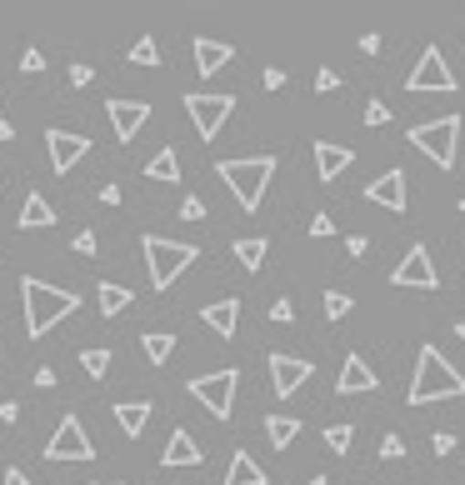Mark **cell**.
<instances>
[{
	"label": "cell",
	"instance_id": "obj_20",
	"mask_svg": "<svg viewBox=\"0 0 465 485\" xmlns=\"http://www.w3.org/2000/svg\"><path fill=\"white\" fill-rule=\"evenodd\" d=\"M20 230H46V226H56V206H50L40 191H30L26 195V206H20V220H16Z\"/></svg>",
	"mask_w": 465,
	"mask_h": 485
},
{
	"label": "cell",
	"instance_id": "obj_28",
	"mask_svg": "<svg viewBox=\"0 0 465 485\" xmlns=\"http://www.w3.org/2000/svg\"><path fill=\"white\" fill-rule=\"evenodd\" d=\"M351 440H355V426H351V420H335V426H325V446H331L335 456H345V450H351Z\"/></svg>",
	"mask_w": 465,
	"mask_h": 485
},
{
	"label": "cell",
	"instance_id": "obj_35",
	"mask_svg": "<svg viewBox=\"0 0 465 485\" xmlns=\"http://www.w3.org/2000/svg\"><path fill=\"white\" fill-rule=\"evenodd\" d=\"M386 121H390V105H380V100L365 105V125H386Z\"/></svg>",
	"mask_w": 465,
	"mask_h": 485
},
{
	"label": "cell",
	"instance_id": "obj_15",
	"mask_svg": "<svg viewBox=\"0 0 465 485\" xmlns=\"http://www.w3.org/2000/svg\"><path fill=\"white\" fill-rule=\"evenodd\" d=\"M335 390H341V395H365V390H380L375 371L365 365V355H345V365H341V381H335Z\"/></svg>",
	"mask_w": 465,
	"mask_h": 485
},
{
	"label": "cell",
	"instance_id": "obj_27",
	"mask_svg": "<svg viewBox=\"0 0 465 485\" xmlns=\"http://www.w3.org/2000/svg\"><path fill=\"white\" fill-rule=\"evenodd\" d=\"M95 300H100V315H121V311H125V305H131V300H135V295H131V290H125V286H111V280H105V286H100V290H95Z\"/></svg>",
	"mask_w": 465,
	"mask_h": 485
},
{
	"label": "cell",
	"instance_id": "obj_12",
	"mask_svg": "<svg viewBox=\"0 0 465 485\" xmlns=\"http://www.w3.org/2000/svg\"><path fill=\"white\" fill-rule=\"evenodd\" d=\"M305 381H311V361H295V355H270V385H276V395H295Z\"/></svg>",
	"mask_w": 465,
	"mask_h": 485
},
{
	"label": "cell",
	"instance_id": "obj_14",
	"mask_svg": "<svg viewBox=\"0 0 465 485\" xmlns=\"http://www.w3.org/2000/svg\"><path fill=\"white\" fill-rule=\"evenodd\" d=\"M365 200L386 206V210H406V171H386L380 181H371L365 185Z\"/></svg>",
	"mask_w": 465,
	"mask_h": 485
},
{
	"label": "cell",
	"instance_id": "obj_42",
	"mask_svg": "<svg viewBox=\"0 0 465 485\" xmlns=\"http://www.w3.org/2000/svg\"><path fill=\"white\" fill-rule=\"evenodd\" d=\"M280 86H285V70L270 66V70H266V90H280Z\"/></svg>",
	"mask_w": 465,
	"mask_h": 485
},
{
	"label": "cell",
	"instance_id": "obj_37",
	"mask_svg": "<svg viewBox=\"0 0 465 485\" xmlns=\"http://www.w3.org/2000/svg\"><path fill=\"white\" fill-rule=\"evenodd\" d=\"M430 450H436V456H450V450H456V436H450V430H440V436L430 440Z\"/></svg>",
	"mask_w": 465,
	"mask_h": 485
},
{
	"label": "cell",
	"instance_id": "obj_17",
	"mask_svg": "<svg viewBox=\"0 0 465 485\" xmlns=\"http://www.w3.org/2000/svg\"><path fill=\"white\" fill-rule=\"evenodd\" d=\"M351 161H355V151H351V145L315 141V171H321V181H335V175H341Z\"/></svg>",
	"mask_w": 465,
	"mask_h": 485
},
{
	"label": "cell",
	"instance_id": "obj_40",
	"mask_svg": "<svg viewBox=\"0 0 465 485\" xmlns=\"http://www.w3.org/2000/svg\"><path fill=\"white\" fill-rule=\"evenodd\" d=\"M76 250H80V256H95V230H80V236H76Z\"/></svg>",
	"mask_w": 465,
	"mask_h": 485
},
{
	"label": "cell",
	"instance_id": "obj_39",
	"mask_svg": "<svg viewBox=\"0 0 465 485\" xmlns=\"http://www.w3.org/2000/svg\"><path fill=\"white\" fill-rule=\"evenodd\" d=\"M181 216H185V220H206V206H200V200H196V195H185Z\"/></svg>",
	"mask_w": 465,
	"mask_h": 485
},
{
	"label": "cell",
	"instance_id": "obj_44",
	"mask_svg": "<svg viewBox=\"0 0 465 485\" xmlns=\"http://www.w3.org/2000/svg\"><path fill=\"white\" fill-rule=\"evenodd\" d=\"M36 385L50 390V385H56V371H50V365H40V371H36Z\"/></svg>",
	"mask_w": 465,
	"mask_h": 485
},
{
	"label": "cell",
	"instance_id": "obj_38",
	"mask_svg": "<svg viewBox=\"0 0 465 485\" xmlns=\"http://www.w3.org/2000/svg\"><path fill=\"white\" fill-rule=\"evenodd\" d=\"M270 321H280V325L295 321V305H291V300H276V305H270Z\"/></svg>",
	"mask_w": 465,
	"mask_h": 485
},
{
	"label": "cell",
	"instance_id": "obj_30",
	"mask_svg": "<svg viewBox=\"0 0 465 485\" xmlns=\"http://www.w3.org/2000/svg\"><path fill=\"white\" fill-rule=\"evenodd\" d=\"M131 60L135 66H161V50H155V36H141L131 46Z\"/></svg>",
	"mask_w": 465,
	"mask_h": 485
},
{
	"label": "cell",
	"instance_id": "obj_31",
	"mask_svg": "<svg viewBox=\"0 0 465 485\" xmlns=\"http://www.w3.org/2000/svg\"><path fill=\"white\" fill-rule=\"evenodd\" d=\"M325 315H331V321H345V315H351V295H345V290H325Z\"/></svg>",
	"mask_w": 465,
	"mask_h": 485
},
{
	"label": "cell",
	"instance_id": "obj_43",
	"mask_svg": "<svg viewBox=\"0 0 465 485\" xmlns=\"http://www.w3.org/2000/svg\"><path fill=\"white\" fill-rule=\"evenodd\" d=\"M70 86H90V66H70Z\"/></svg>",
	"mask_w": 465,
	"mask_h": 485
},
{
	"label": "cell",
	"instance_id": "obj_23",
	"mask_svg": "<svg viewBox=\"0 0 465 485\" xmlns=\"http://www.w3.org/2000/svg\"><path fill=\"white\" fill-rule=\"evenodd\" d=\"M295 436H301V420H295V416H280V410H276V416H266V440L276 450H285Z\"/></svg>",
	"mask_w": 465,
	"mask_h": 485
},
{
	"label": "cell",
	"instance_id": "obj_34",
	"mask_svg": "<svg viewBox=\"0 0 465 485\" xmlns=\"http://www.w3.org/2000/svg\"><path fill=\"white\" fill-rule=\"evenodd\" d=\"M331 230H335V220L325 216V210H321V216H311V236H315V240H325Z\"/></svg>",
	"mask_w": 465,
	"mask_h": 485
},
{
	"label": "cell",
	"instance_id": "obj_18",
	"mask_svg": "<svg viewBox=\"0 0 465 485\" xmlns=\"http://www.w3.org/2000/svg\"><path fill=\"white\" fill-rule=\"evenodd\" d=\"M230 60H236V50H230L226 40H206V36L196 40V70L200 76H216V70H226Z\"/></svg>",
	"mask_w": 465,
	"mask_h": 485
},
{
	"label": "cell",
	"instance_id": "obj_4",
	"mask_svg": "<svg viewBox=\"0 0 465 485\" xmlns=\"http://www.w3.org/2000/svg\"><path fill=\"white\" fill-rule=\"evenodd\" d=\"M141 250H145V266H151V286L155 290L175 286V276H181L190 260L200 256L196 246H185V240H161V236H145Z\"/></svg>",
	"mask_w": 465,
	"mask_h": 485
},
{
	"label": "cell",
	"instance_id": "obj_41",
	"mask_svg": "<svg viewBox=\"0 0 465 485\" xmlns=\"http://www.w3.org/2000/svg\"><path fill=\"white\" fill-rule=\"evenodd\" d=\"M0 420H5V426H16V420H20V406H16V400H0Z\"/></svg>",
	"mask_w": 465,
	"mask_h": 485
},
{
	"label": "cell",
	"instance_id": "obj_45",
	"mask_svg": "<svg viewBox=\"0 0 465 485\" xmlns=\"http://www.w3.org/2000/svg\"><path fill=\"white\" fill-rule=\"evenodd\" d=\"M5 485H30V476H26L20 466H10V470H5Z\"/></svg>",
	"mask_w": 465,
	"mask_h": 485
},
{
	"label": "cell",
	"instance_id": "obj_29",
	"mask_svg": "<svg viewBox=\"0 0 465 485\" xmlns=\"http://www.w3.org/2000/svg\"><path fill=\"white\" fill-rule=\"evenodd\" d=\"M80 365H86V375H90V381H100V375L111 371V351L90 345V351H80Z\"/></svg>",
	"mask_w": 465,
	"mask_h": 485
},
{
	"label": "cell",
	"instance_id": "obj_22",
	"mask_svg": "<svg viewBox=\"0 0 465 485\" xmlns=\"http://www.w3.org/2000/svg\"><path fill=\"white\" fill-rule=\"evenodd\" d=\"M115 420H121L125 436H141V430L151 426V400H121V406H115Z\"/></svg>",
	"mask_w": 465,
	"mask_h": 485
},
{
	"label": "cell",
	"instance_id": "obj_13",
	"mask_svg": "<svg viewBox=\"0 0 465 485\" xmlns=\"http://www.w3.org/2000/svg\"><path fill=\"white\" fill-rule=\"evenodd\" d=\"M145 121H151V100H111V125L121 141H135Z\"/></svg>",
	"mask_w": 465,
	"mask_h": 485
},
{
	"label": "cell",
	"instance_id": "obj_10",
	"mask_svg": "<svg viewBox=\"0 0 465 485\" xmlns=\"http://www.w3.org/2000/svg\"><path fill=\"white\" fill-rule=\"evenodd\" d=\"M46 151H50L56 175H66V171H76V165L86 161L90 141H86V135H76V131H56V125H50V131H46Z\"/></svg>",
	"mask_w": 465,
	"mask_h": 485
},
{
	"label": "cell",
	"instance_id": "obj_19",
	"mask_svg": "<svg viewBox=\"0 0 465 485\" xmlns=\"http://www.w3.org/2000/svg\"><path fill=\"white\" fill-rule=\"evenodd\" d=\"M270 476H266V466H256V456L250 450H236L230 456V466H226V480L220 485H266Z\"/></svg>",
	"mask_w": 465,
	"mask_h": 485
},
{
	"label": "cell",
	"instance_id": "obj_32",
	"mask_svg": "<svg viewBox=\"0 0 465 485\" xmlns=\"http://www.w3.org/2000/svg\"><path fill=\"white\" fill-rule=\"evenodd\" d=\"M400 456H406V440H400V436L380 440V460H400Z\"/></svg>",
	"mask_w": 465,
	"mask_h": 485
},
{
	"label": "cell",
	"instance_id": "obj_9",
	"mask_svg": "<svg viewBox=\"0 0 465 485\" xmlns=\"http://www.w3.org/2000/svg\"><path fill=\"white\" fill-rule=\"evenodd\" d=\"M90 456H95V446H90L86 426H80L76 416H60L56 436H50V446H46V460H90Z\"/></svg>",
	"mask_w": 465,
	"mask_h": 485
},
{
	"label": "cell",
	"instance_id": "obj_7",
	"mask_svg": "<svg viewBox=\"0 0 465 485\" xmlns=\"http://www.w3.org/2000/svg\"><path fill=\"white\" fill-rule=\"evenodd\" d=\"M406 90H410V96H430V90H436V96H450V90H456V70L446 66L440 46L420 50V60H416V70H410Z\"/></svg>",
	"mask_w": 465,
	"mask_h": 485
},
{
	"label": "cell",
	"instance_id": "obj_36",
	"mask_svg": "<svg viewBox=\"0 0 465 485\" xmlns=\"http://www.w3.org/2000/svg\"><path fill=\"white\" fill-rule=\"evenodd\" d=\"M20 70H30V76H36V70H46V56H40V50L30 46L26 56H20Z\"/></svg>",
	"mask_w": 465,
	"mask_h": 485
},
{
	"label": "cell",
	"instance_id": "obj_3",
	"mask_svg": "<svg viewBox=\"0 0 465 485\" xmlns=\"http://www.w3.org/2000/svg\"><path fill=\"white\" fill-rule=\"evenodd\" d=\"M216 175L230 185V195L240 200L246 210H256L266 200V185L276 175V155H246V161H220Z\"/></svg>",
	"mask_w": 465,
	"mask_h": 485
},
{
	"label": "cell",
	"instance_id": "obj_21",
	"mask_svg": "<svg viewBox=\"0 0 465 485\" xmlns=\"http://www.w3.org/2000/svg\"><path fill=\"white\" fill-rule=\"evenodd\" d=\"M165 466H200V446H196V440H190V430H181V426H175L171 430V440H165Z\"/></svg>",
	"mask_w": 465,
	"mask_h": 485
},
{
	"label": "cell",
	"instance_id": "obj_24",
	"mask_svg": "<svg viewBox=\"0 0 465 485\" xmlns=\"http://www.w3.org/2000/svg\"><path fill=\"white\" fill-rule=\"evenodd\" d=\"M266 250H270V240L266 236H246V240H236V260L246 270H260L266 266Z\"/></svg>",
	"mask_w": 465,
	"mask_h": 485
},
{
	"label": "cell",
	"instance_id": "obj_16",
	"mask_svg": "<svg viewBox=\"0 0 465 485\" xmlns=\"http://www.w3.org/2000/svg\"><path fill=\"white\" fill-rule=\"evenodd\" d=\"M200 321H206L210 331L220 335V341H230V335H236V325H240V300H236V295H226V300H210L206 311H200Z\"/></svg>",
	"mask_w": 465,
	"mask_h": 485
},
{
	"label": "cell",
	"instance_id": "obj_8",
	"mask_svg": "<svg viewBox=\"0 0 465 485\" xmlns=\"http://www.w3.org/2000/svg\"><path fill=\"white\" fill-rule=\"evenodd\" d=\"M185 111H190V121H196L200 141H216L220 125H226V121H230V111H236V96H210V90H190V96H185Z\"/></svg>",
	"mask_w": 465,
	"mask_h": 485
},
{
	"label": "cell",
	"instance_id": "obj_11",
	"mask_svg": "<svg viewBox=\"0 0 465 485\" xmlns=\"http://www.w3.org/2000/svg\"><path fill=\"white\" fill-rule=\"evenodd\" d=\"M396 286H420V290H436L440 286V276H436V260H430V250L426 246H410L406 256H400V266H396Z\"/></svg>",
	"mask_w": 465,
	"mask_h": 485
},
{
	"label": "cell",
	"instance_id": "obj_49",
	"mask_svg": "<svg viewBox=\"0 0 465 485\" xmlns=\"http://www.w3.org/2000/svg\"><path fill=\"white\" fill-rule=\"evenodd\" d=\"M460 216H465V200H460Z\"/></svg>",
	"mask_w": 465,
	"mask_h": 485
},
{
	"label": "cell",
	"instance_id": "obj_1",
	"mask_svg": "<svg viewBox=\"0 0 465 485\" xmlns=\"http://www.w3.org/2000/svg\"><path fill=\"white\" fill-rule=\"evenodd\" d=\"M456 395H465V375L436 351V345H420L416 381H410L406 400L410 406H436V400H456Z\"/></svg>",
	"mask_w": 465,
	"mask_h": 485
},
{
	"label": "cell",
	"instance_id": "obj_33",
	"mask_svg": "<svg viewBox=\"0 0 465 485\" xmlns=\"http://www.w3.org/2000/svg\"><path fill=\"white\" fill-rule=\"evenodd\" d=\"M335 86H341V76H335L331 66H321V70H315V90H321V96H325V90H335Z\"/></svg>",
	"mask_w": 465,
	"mask_h": 485
},
{
	"label": "cell",
	"instance_id": "obj_25",
	"mask_svg": "<svg viewBox=\"0 0 465 485\" xmlns=\"http://www.w3.org/2000/svg\"><path fill=\"white\" fill-rule=\"evenodd\" d=\"M145 181H181V161H175L171 145L151 155V165H145Z\"/></svg>",
	"mask_w": 465,
	"mask_h": 485
},
{
	"label": "cell",
	"instance_id": "obj_46",
	"mask_svg": "<svg viewBox=\"0 0 465 485\" xmlns=\"http://www.w3.org/2000/svg\"><path fill=\"white\" fill-rule=\"evenodd\" d=\"M100 200L105 206H121V185H100Z\"/></svg>",
	"mask_w": 465,
	"mask_h": 485
},
{
	"label": "cell",
	"instance_id": "obj_48",
	"mask_svg": "<svg viewBox=\"0 0 465 485\" xmlns=\"http://www.w3.org/2000/svg\"><path fill=\"white\" fill-rule=\"evenodd\" d=\"M456 335H460V341H465V321H460V325H456Z\"/></svg>",
	"mask_w": 465,
	"mask_h": 485
},
{
	"label": "cell",
	"instance_id": "obj_26",
	"mask_svg": "<svg viewBox=\"0 0 465 485\" xmlns=\"http://www.w3.org/2000/svg\"><path fill=\"white\" fill-rule=\"evenodd\" d=\"M141 345H145V361H151V365H165V361H171V351H175V335L151 331V335H141Z\"/></svg>",
	"mask_w": 465,
	"mask_h": 485
},
{
	"label": "cell",
	"instance_id": "obj_6",
	"mask_svg": "<svg viewBox=\"0 0 465 485\" xmlns=\"http://www.w3.org/2000/svg\"><path fill=\"white\" fill-rule=\"evenodd\" d=\"M236 385H240V371H236V365H226V371L196 375V381H190V395H196L216 420H230V410H236Z\"/></svg>",
	"mask_w": 465,
	"mask_h": 485
},
{
	"label": "cell",
	"instance_id": "obj_5",
	"mask_svg": "<svg viewBox=\"0 0 465 485\" xmlns=\"http://www.w3.org/2000/svg\"><path fill=\"white\" fill-rule=\"evenodd\" d=\"M420 155L440 165V171H456V141H460V115H440V121H426L406 135Z\"/></svg>",
	"mask_w": 465,
	"mask_h": 485
},
{
	"label": "cell",
	"instance_id": "obj_47",
	"mask_svg": "<svg viewBox=\"0 0 465 485\" xmlns=\"http://www.w3.org/2000/svg\"><path fill=\"white\" fill-rule=\"evenodd\" d=\"M305 485H325V476H315V480H305Z\"/></svg>",
	"mask_w": 465,
	"mask_h": 485
},
{
	"label": "cell",
	"instance_id": "obj_2",
	"mask_svg": "<svg viewBox=\"0 0 465 485\" xmlns=\"http://www.w3.org/2000/svg\"><path fill=\"white\" fill-rule=\"evenodd\" d=\"M20 305H26V335L36 341V335L56 331V321H66V315L76 311L80 295L76 290H56V286H46V280L26 276L20 280Z\"/></svg>",
	"mask_w": 465,
	"mask_h": 485
}]
</instances>
